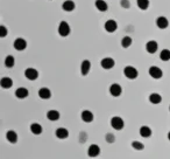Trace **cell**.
I'll use <instances>...</instances> for the list:
<instances>
[{
    "mask_svg": "<svg viewBox=\"0 0 170 159\" xmlns=\"http://www.w3.org/2000/svg\"><path fill=\"white\" fill-rule=\"evenodd\" d=\"M90 68H91V63H90L89 60H84L82 62V66H81V71H82V75L85 76L89 74Z\"/></svg>",
    "mask_w": 170,
    "mask_h": 159,
    "instance_id": "13",
    "label": "cell"
},
{
    "mask_svg": "<svg viewBox=\"0 0 170 159\" xmlns=\"http://www.w3.org/2000/svg\"><path fill=\"white\" fill-rule=\"evenodd\" d=\"M56 136L59 139H65L69 136V131L65 128H58V129L56 130Z\"/></svg>",
    "mask_w": 170,
    "mask_h": 159,
    "instance_id": "17",
    "label": "cell"
},
{
    "mask_svg": "<svg viewBox=\"0 0 170 159\" xmlns=\"http://www.w3.org/2000/svg\"><path fill=\"white\" fill-rule=\"evenodd\" d=\"M169 110H170V106H169Z\"/></svg>",
    "mask_w": 170,
    "mask_h": 159,
    "instance_id": "35",
    "label": "cell"
},
{
    "mask_svg": "<svg viewBox=\"0 0 170 159\" xmlns=\"http://www.w3.org/2000/svg\"><path fill=\"white\" fill-rule=\"evenodd\" d=\"M7 35V29L5 26H0V36L1 38H5Z\"/></svg>",
    "mask_w": 170,
    "mask_h": 159,
    "instance_id": "31",
    "label": "cell"
},
{
    "mask_svg": "<svg viewBox=\"0 0 170 159\" xmlns=\"http://www.w3.org/2000/svg\"><path fill=\"white\" fill-rule=\"evenodd\" d=\"M149 101H150V103H153V104H158V103H161L162 97H161V95L154 92V94H152V95L149 96Z\"/></svg>",
    "mask_w": 170,
    "mask_h": 159,
    "instance_id": "23",
    "label": "cell"
},
{
    "mask_svg": "<svg viewBox=\"0 0 170 159\" xmlns=\"http://www.w3.org/2000/svg\"><path fill=\"white\" fill-rule=\"evenodd\" d=\"M160 59L162 61H169L170 60V50L168 49H163L160 53Z\"/></svg>",
    "mask_w": 170,
    "mask_h": 159,
    "instance_id": "26",
    "label": "cell"
},
{
    "mask_svg": "<svg viewBox=\"0 0 170 159\" xmlns=\"http://www.w3.org/2000/svg\"><path fill=\"white\" fill-rule=\"evenodd\" d=\"M138 1V6L141 9H147L149 7V0H136Z\"/></svg>",
    "mask_w": 170,
    "mask_h": 159,
    "instance_id": "29",
    "label": "cell"
},
{
    "mask_svg": "<svg viewBox=\"0 0 170 159\" xmlns=\"http://www.w3.org/2000/svg\"><path fill=\"white\" fill-rule=\"evenodd\" d=\"M157 48H158V45H157L156 41H148L147 45H146V50L150 54L156 53L157 52Z\"/></svg>",
    "mask_w": 170,
    "mask_h": 159,
    "instance_id": "9",
    "label": "cell"
},
{
    "mask_svg": "<svg viewBox=\"0 0 170 159\" xmlns=\"http://www.w3.org/2000/svg\"><path fill=\"white\" fill-rule=\"evenodd\" d=\"M124 74L127 78H129V80H134V78H136L138 77V70L132 67V66H127L125 69H124Z\"/></svg>",
    "mask_w": 170,
    "mask_h": 159,
    "instance_id": "2",
    "label": "cell"
},
{
    "mask_svg": "<svg viewBox=\"0 0 170 159\" xmlns=\"http://www.w3.org/2000/svg\"><path fill=\"white\" fill-rule=\"evenodd\" d=\"M118 28V23L115 22V20H107L105 22V29L107 30L108 33H113L115 32Z\"/></svg>",
    "mask_w": 170,
    "mask_h": 159,
    "instance_id": "6",
    "label": "cell"
},
{
    "mask_svg": "<svg viewBox=\"0 0 170 159\" xmlns=\"http://www.w3.org/2000/svg\"><path fill=\"white\" fill-rule=\"evenodd\" d=\"M30 131L34 133V135H40L42 132V126L38 124V123H33L30 125Z\"/></svg>",
    "mask_w": 170,
    "mask_h": 159,
    "instance_id": "25",
    "label": "cell"
},
{
    "mask_svg": "<svg viewBox=\"0 0 170 159\" xmlns=\"http://www.w3.org/2000/svg\"><path fill=\"white\" fill-rule=\"evenodd\" d=\"M47 117H48V119H50V121H58L59 119V112L57 110H49L48 112H47Z\"/></svg>",
    "mask_w": 170,
    "mask_h": 159,
    "instance_id": "21",
    "label": "cell"
},
{
    "mask_svg": "<svg viewBox=\"0 0 170 159\" xmlns=\"http://www.w3.org/2000/svg\"><path fill=\"white\" fill-rule=\"evenodd\" d=\"M26 47H27V42L25 39L19 38L14 41V48L16 50H23Z\"/></svg>",
    "mask_w": 170,
    "mask_h": 159,
    "instance_id": "11",
    "label": "cell"
},
{
    "mask_svg": "<svg viewBox=\"0 0 170 159\" xmlns=\"http://www.w3.org/2000/svg\"><path fill=\"white\" fill-rule=\"evenodd\" d=\"M149 75L152 76L153 78L157 80V78H161V77H162L163 73H162V70L158 68V67L153 66V67H150V68H149Z\"/></svg>",
    "mask_w": 170,
    "mask_h": 159,
    "instance_id": "4",
    "label": "cell"
},
{
    "mask_svg": "<svg viewBox=\"0 0 170 159\" xmlns=\"http://www.w3.org/2000/svg\"><path fill=\"white\" fill-rule=\"evenodd\" d=\"M121 6H124V7H129V2H128V0H122L121 1Z\"/></svg>",
    "mask_w": 170,
    "mask_h": 159,
    "instance_id": "33",
    "label": "cell"
},
{
    "mask_svg": "<svg viewBox=\"0 0 170 159\" xmlns=\"http://www.w3.org/2000/svg\"><path fill=\"white\" fill-rule=\"evenodd\" d=\"M100 153V147L96 144H92L90 145L89 150H88V154H89V157H97L98 154Z\"/></svg>",
    "mask_w": 170,
    "mask_h": 159,
    "instance_id": "10",
    "label": "cell"
},
{
    "mask_svg": "<svg viewBox=\"0 0 170 159\" xmlns=\"http://www.w3.org/2000/svg\"><path fill=\"white\" fill-rule=\"evenodd\" d=\"M140 135L142 137H145V138H148V137L152 136V129H150L149 126L143 125V126L140 128Z\"/></svg>",
    "mask_w": 170,
    "mask_h": 159,
    "instance_id": "22",
    "label": "cell"
},
{
    "mask_svg": "<svg viewBox=\"0 0 170 159\" xmlns=\"http://www.w3.org/2000/svg\"><path fill=\"white\" fill-rule=\"evenodd\" d=\"M6 138H7V140L9 143H16V140H18V135H16L15 131H8L7 133H6Z\"/></svg>",
    "mask_w": 170,
    "mask_h": 159,
    "instance_id": "24",
    "label": "cell"
},
{
    "mask_svg": "<svg viewBox=\"0 0 170 159\" xmlns=\"http://www.w3.org/2000/svg\"><path fill=\"white\" fill-rule=\"evenodd\" d=\"M38 96L42 99H50L52 92H50V90H49L48 88H41V89L38 90Z\"/></svg>",
    "mask_w": 170,
    "mask_h": 159,
    "instance_id": "18",
    "label": "cell"
},
{
    "mask_svg": "<svg viewBox=\"0 0 170 159\" xmlns=\"http://www.w3.org/2000/svg\"><path fill=\"white\" fill-rule=\"evenodd\" d=\"M28 95H29V92L26 88H18L16 91H15V96L18 99H26Z\"/></svg>",
    "mask_w": 170,
    "mask_h": 159,
    "instance_id": "16",
    "label": "cell"
},
{
    "mask_svg": "<svg viewBox=\"0 0 170 159\" xmlns=\"http://www.w3.org/2000/svg\"><path fill=\"white\" fill-rule=\"evenodd\" d=\"M132 147H134L135 150H138V151H141V150H143V147H145V145L142 144V143H140V142H133L132 143Z\"/></svg>",
    "mask_w": 170,
    "mask_h": 159,
    "instance_id": "30",
    "label": "cell"
},
{
    "mask_svg": "<svg viewBox=\"0 0 170 159\" xmlns=\"http://www.w3.org/2000/svg\"><path fill=\"white\" fill-rule=\"evenodd\" d=\"M156 25H157L158 28L164 29V28H167V27L169 26V21H168V19H167L165 16H158V18L156 19Z\"/></svg>",
    "mask_w": 170,
    "mask_h": 159,
    "instance_id": "8",
    "label": "cell"
},
{
    "mask_svg": "<svg viewBox=\"0 0 170 159\" xmlns=\"http://www.w3.org/2000/svg\"><path fill=\"white\" fill-rule=\"evenodd\" d=\"M168 139L170 140V131H169V133H168Z\"/></svg>",
    "mask_w": 170,
    "mask_h": 159,
    "instance_id": "34",
    "label": "cell"
},
{
    "mask_svg": "<svg viewBox=\"0 0 170 159\" xmlns=\"http://www.w3.org/2000/svg\"><path fill=\"white\" fill-rule=\"evenodd\" d=\"M131 45H132V38L131 36H125V38L121 40V46L124 48H128Z\"/></svg>",
    "mask_w": 170,
    "mask_h": 159,
    "instance_id": "28",
    "label": "cell"
},
{
    "mask_svg": "<svg viewBox=\"0 0 170 159\" xmlns=\"http://www.w3.org/2000/svg\"><path fill=\"white\" fill-rule=\"evenodd\" d=\"M82 119L85 122V123H90V122L93 121V114L90 111V110H84L82 112Z\"/></svg>",
    "mask_w": 170,
    "mask_h": 159,
    "instance_id": "14",
    "label": "cell"
},
{
    "mask_svg": "<svg viewBox=\"0 0 170 159\" xmlns=\"http://www.w3.org/2000/svg\"><path fill=\"white\" fill-rule=\"evenodd\" d=\"M121 92H122V89H121V87H120L118 83L112 84L111 87H110V94H111L112 96L118 97V96L121 95Z\"/></svg>",
    "mask_w": 170,
    "mask_h": 159,
    "instance_id": "7",
    "label": "cell"
},
{
    "mask_svg": "<svg viewBox=\"0 0 170 159\" xmlns=\"http://www.w3.org/2000/svg\"><path fill=\"white\" fill-rule=\"evenodd\" d=\"M100 64H102V67L104 69H111L114 67V60L111 59V57H105V59L102 60Z\"/></svg>",
    "mask_w": 170,
    "mask_h": 159,
    "instance_id": "12",
    "label": "cell"
},
{
    "mask_svg": "<svg viewBox=\"0 0 170 159\" xmlns=\"http://www.w3.org/2000/svg\"><path fill=\"white\" fill-rule=\"evenodd\" d=\"M0 84H1V87L4 89H9L13 85V81L9 77H2L1 81H0Z\"/></svg>",
    "mask_w": 170,
    "mask_h": 159,
    "instance_id": "19",
    "label": "cell"
},
{
    "mask_svg": "<svg viewBox=\"0 0 170 159\" xmlns=\"http://www.w3.org/2000/svg\"><path fill=\"white\" fill-rule=\"evenodd\" d=\"M96 7L100 12H106L108 6H107L106 1H104V0H96Z\"/></svg>",
    "mask_w": 170,
    "mask_h": 159,
    "instance_id": "20",
    "label": "cell"
},
{
    "mask_svg": "<svg viewBox=\"0 0 170 159\" xmlns=\"http://www.w3.org/2000/svg\"><path fill=\"white\" fill-rule=\"evenodd\" d=\"M14 63H15L14 57H13L12 55H8L7 57H6V60H5V66L8 67V68H12V67L14 66Z\"/></svg>",
    "mask_w": 170,
    "mask_h": 159,
    "instance_id": "27",
    "label": "cell"
},
{
    "mask_svg": "<svg viewBox=\"0 0 170 159\" xmlns=\"http://www.w3.org/2000/svg\"><path fill=\"white\" fill-rule=\"evenodd\" d=\"M25 76H26L28 80L34 81V80H36L37 77H38V71L34 68H28L25 70Z\"/></svg>",
    "mask_w": 170,
    "mask_h": 159,
    "instance_id": "5",
    "label": "cell"
},
{
    "mask_svg": "<svg viewBox=\"0 0 170 159\" xmlns=\"http://www.w3.org/2000/svg\"><path fill=\"white\" fill-rule=\"evenodd\" d=\"M62 8L63 11H67V12H71L75 9V2L72 0H65L62 5Z\"/></svg>",
    "mask_w": 170,
    "mask_h": 159,
    "instance_id": "15",
    "label": "cell"
},
{
    "mask_svg": "<svg viewBox=\"0 0 170 159\" xmlns=\"http://www.w3.org/2000/svg\"><path fill=\"white\" fill-rule=\"evenodd\" d=\"M114 140H115L114 135H112V133H107V135H106V142H107V143H113Z\"/></svg>",
    "mask_w": 170,
    "mask_h": 159,
    "instance_id": "32",
    "label": "cell"
},
{
    "mask_svg": "<svg viewBox=\"0 0 170 159\" xmlns=\"http://www.w3.org/2000/svg\"><path fill=\"white\" fill-rule=\"evenodd\" d=\"M111 125H112V128H113V129L121 130L122 128H124L125 123H124V119H122L121 117L115 116V117H112L111 118Z\"/></svg>",
    "mask_w": 170,
    "mask_h": 159,
    "instance_id": "1",
    "label": "cell"
},
{
    "mask_svg": "<svg viewBox=\"0 0 170 159\" xmlns=\"http://www.w3.org/2000/svg\"><path fill=\"white\" fill-rule=\"evenodd\" d=\"M58 34L61 36H68L70 34V26L65 21H62L58 26Z\"/></svg>",
    "mask_w": 170,
    "mask_h": 159,
    "instance_id": "3",
    "label": "cell"
}]
</instances>
